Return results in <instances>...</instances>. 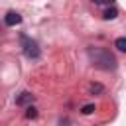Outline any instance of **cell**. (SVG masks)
I'll list each match as a JSON object with an SVG mask.
<instances>
[{"label":"cell","mask_w":126,"mask_h":126,"mask_svg":"<svg viewBox=\"0 0 126 126\" xmlns=\"http://www.w3.org/2000/svg\"><path fill=\"white\" fill-rule=\"evenodd\" d=\"M89 57L93 61L94 67L98 69H104V71H110V69H116V59L114 55L104 49V47H89Z\"/></svg>","instance_id":"1"},{"label":"cell","mask_w":126,"mask_h":126,"mask_svg":"<svg viewBox=\"0 0 126 126\" xmlns=\"http://www.w3.org/2000/svg\"><path fill=\"white\" fill-rule=\"evenodd\" d=\"M22 47H24V55L30 59H37L39 57V47L33 39H30L28 35H22Z\"/></svg>","instance_id":"2"},{"label":"cell","mask_w":126,"mask_h":126,"mask_svg":"<svg viewBox=\"0 0 126 126\" xmlns=\"http://www.w3.org/2000/svg\"><path fill=\"white\" fill-rule=\"evenodd\" d=\"M4 24L6 26H18V24H22V16L18 14V12H8L6 14V18H4Z\"/></svg>","instance_id":"3"},{"label":"cell","mask_w":126,"mask_h":126,"mask_svg":"<svg viewBox=\"0 0 126 126\" xmlns=\"http://www.w3.org/2000/svg\"><path fill=\"white\" fill-rule=\"evenodd\" d=\"M32 102H33V94L28 93V91L20 93V96L16 98V104H18V106H26V104H32Z\"/></svg>","instance_id":"4"},{"label":"cell","mask_w":126,"mask_h":126,"mask_svg":"<svg viewBox=\"0 0 126 126\" xmlns=\"http://www.w3.org/2000/svg\"><path fill=\"white\" fill-rule=\"evenodd\" d=\"M102 16H104V20H114V18L118 16V10H116V8H106Z\"/></svg>","instance_id":"5"},{"label":"cell","mask_w":126,"mask_h":126,"mask_svg":"<svg viewBox=\"0 0 126 126\" xmlns=\"http://www.w3.org/2000/svg\"><path fill=\"white\" fill-rule=\"evenodd\" d=\"M116 49L118 51H126V37H118L116 39Z\"/></svg>","instance_id":"6"},{"label":"cell","mask_w":126,"mask_h":126,"mask_svg":"<svg viewBox=\"0 0 126 126\" xmlns=\"http://www.w3.org/2000/svg\"><path fill=\"white\" fill-rule=\"evenodd\" d=\"M96 108H94V104H85L83 106V114H93Z\"/></svg>","instance_id":"7"},{"label":"cell","mask_w":126,"mask_h":126,"mask_svg":"<svg viewBox=\"0 0 126 126\" xmlns=\"http://www.w3.org/2000/svg\"><path fill=\"white\" fill-rule=\"evenodd\" d=\"M37 116V110L33 106H28V112H26V118H35Z\"/></svg>","instance_id":"8"},{"label":"cell","mask_w":126,"mask_h":126,"mask_svg":"<svg viewBox=\"0 0 126 126\" xmlns=\"http://www.w3.org/2000/svg\"><path fill=\"white\" fill-rule=\"evenodd\" d=\"M91 91H93V93H102V85H93Z\"/></svg>","instance_id":"9"},{"label":"cell","mask_w":126,"mask_h":126,"mask_svg":"<svg viewBox=\"0 0 126 126\" xmlns=\"http://www.w3.org/2000/svg\"><path fill=\"white\" fill-rule=\"evenodd\" d=\"M91 2H94V4H112L114 0H91Z\"/></svg>","instance_id":"10"}]
</instances>
